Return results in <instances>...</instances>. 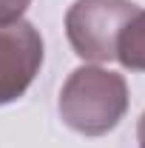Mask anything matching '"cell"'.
<instances>
[{
  "instance_id": "obj_1",
  "label": "cell",
  "mask_w": 145,
  "mask_h": 148,
  "mask_svg": "<svg viewBox=\"0 0 145 148\" xmlns=\"http://www.w3.org/2000/svg\"><path fill=\"white\" fill-rule=\"evenodd\" d=\"M57 108L71 131L85 137H103L125 117L128 83L117 71L100 66H80L63 83Z\"/></svg>"
},
{
  "instance_id": "obj_2",
  "label": "cell",
  "mask_w": 145,
  "mask_h": 148,
  "mask_svg": "<svg viewBox=\"0 0 145 148\" xmlns=\"http://www.w3.org/2000/svg\"><path fill=\"white\" fill-rule=\"evenodd\" d=\"M137 12L140 6L131 0H74L66 12V34L74 54L91 63L117 60L120 34Z\"/></svg>"
},
{
  "instance_id": "obj_3",
  "label": "cell",
  "mask_w": 145,
  "mask_h": 148,
  "mask_svg": "<svg viewBox=\"0 0 145 148\" xmlns=\"http://www.w3.org/2000/svg\"><path fill=\"white\" fill-rule=\"evenodd\" d=\"M43 66V37L31 23L0 26V106L14 103L34 83Z\"/></svg>"
},
{
  "instance_id": "obj_4",
  "label": "cell",
  "mask_w": 145,
  "mask_h": 148,
  "mask_svg": "<svg viewBox=\"0 0 145 148\" xmlns=\"http://www.w3.org/2000/svg\"><path fill=\"white\" fill-rule=\"evenodd\" d=\"M117 60L131 71H145V9L128 23L117 43Z\"/></svg>"
},
{
  "instance_id": "obj_5",
  "label": "cell",
  "mask_w": 145,
  "mask_h": 148,
  "mask_svg": "<svg viewBox=\"0 0 145 148\" xmlns=\"http://www.w3.org/2000/svg\"><path fill=\"white\" fill-rule=\"evenodd\" d=\"M31 0H0V26H9V23H17L23 17V12L29 9Z\"/></svg>"
},
{
  "instance_id": "obj_6",
  "label": "cell",
  "mask_w": 145,
  "mask_h": 148,
  "mask_svg": "<svg viewBox=\"0 0 145 148\" xmlns=\"http://www.w3.org/2000/svg\"><path fill=\"white\" fill-rule=\"evenodd\" d=\"M137 143L140 148H145V114L140 117V125H137Z\"/></svg>"
}]
</instances>
